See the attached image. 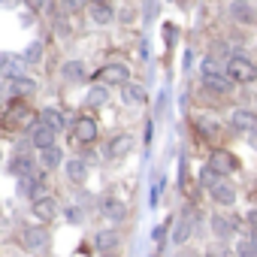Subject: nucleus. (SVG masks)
I'll list each match as a JSON object with an SVG mask.
<instances>
[{"mask_svg": "<svg viewBox=\"0 0 257 257\" xmlns=\"http://www.w3.org/2000/svg\"><path fill=\"white\" fill-rule=\"evenodd\" d=\"M227 76L236 85H254L257 82V64L245 55H230L227 58Z\"/></svg>", "mask_w": 257, "mask_h": 257, "instance_id": "obj_1", "label": "nucleus"}, {"mask_svg": "<svg viewBox=\"0 0 257 257\" xmlns=\"http://www.w3.org/2000/svg\"><path fill=\"white\" fill-rule=\"evenodd\" d=\"M22 245H25L28 251H34V254H49L52 236H49V230H46L43 224H28L25 233H22Z\"/></svg>", "mask_w": 257, "mask_h": 257, "instance_id": "obj_2", "label": "nucleus"}, {"mask_svg": "<svg viewBox=\"0 0 257 257\" xmlns=\"http://www.w3.org/2000/svg\"><path fill=\"white\" fill-rule=\"evenodd\" d=\"M230 127L239 134H254L257 131V112L251 106H236L230 112Z\"/></svg>", "mask_w": 257, "mask_h": 257, "instance_id": "obj_3", "label": "nucleus"}, {"mask_svg": "<svg viewBox=\"0 0 257 257\" xmlns=\"http://www.w3.org/2000/svg\"><path fill=\"white\" fill-rule=\"evenodd\" d=\"M209 200L218 206V209H230V206H236V200H239V191L227 182V179H221L215 188H209Z\"/></svg>", "mask_w": 257, "mask_h": 257, "instance_id": "obj_4", "label": "nucleus"}, {"mask_svg": "<svg viewBox=\"0 0 257 257\" xmlns=\"http://www.w3.org/2000/svg\"><path fill=\"white\" fill-rule=\"evenodd\" d=\"M227 13H230V19L236 25H245V28H254L257 25V7L251 4V0H233Z\"/></svg>", "mask_w": 257, "mask_h": 257, "instance_id": "obj_5", "label": "nucleus"}, {"mask_svg": "<svg viewBox=\"0 0 257 257\" xmlns=\"http://www.w3.org/2000/svg\"><path fill=\"white\" fill-rule=\"evenodd\" d=\"M212 170H218L221 176H233L242 164H239V158L233 155V152H227V149H218V152H212V158L206 161Z\"/></svg>", "mask_w": 257, "mask_h": 257, "instance_id": "obj_6", "label": "nucleus"}, {"mask_svg": "<svg viewBox=\"0 0 257 257\" xmlns=\"http://www.w3.org/2000/svg\"><path fill=\"white\" fill-rule=\"evenodd\" d=\"M97 134H100V127H97V121H94V118L82 115V118H76V121H73V140H76V143L91 146V143L97 140Z\"/></svg>", "mask_w": 257, "mask_h": 257, "instance_id": "obj_7", "label": "nucleus"}, {"mask_svg": "<svg viewBox=\"0 0 257 257\" xmlns=\"http://www.w3.org/2000/svg\"><path fill=\"white\" fill-rule=\"evenodd\" d=\"M209 227H212V233H215L221 242H227L230 236L239 233V221H236V218H227V215H221V212H215V215L209 218Z\"/></svg>", "mask_w": 257, "mask_h": 257, "instance_id": "obj_8", "label": "nucleus"}, {"mask_svg": "<svg viewBox=\"0 0 257 257\" xmlns=\"http://www.w3.org/2000/svg\"><path fill=\"white\" fill-rule=\"evenodd\" d=\"M191 233H194V218H191V209L173 224V233H170V245L173 248H182L188 239H191Z\"/></svg>", "mask_w": 257, "mask_h": 257, "instance_id": "obj_9", "label": "nucleus"}, {"mask_svg": "<svg viewBox=\"0 0 257 257\" xmlns=\"http://www.w3.org/2000/svg\"><path fill=\"white\" fill-rule=\"evenodd\" d=\"M97 79L103 85H127V79H131V70H127V64H106Z\"/></svg>", "mask_w": 257, "mask_h": 257, "instance_id": "obj_10", "label": "nucleus"}, {"mask_svg": "<svg viewBox=\"0 0 257 257\" xmlns=\"http://www.w3.org/2000/svg\"><path fill=\"white\" fill-rule=\"evenodd\" d=\"M55 134H58V131H52V127H49L46 121H40V118L31 124V143H34L40 152L49 149V146H55Z\"/></svg>", "mask_w": 257, "mask_h": 257, "instance_id": "obj_11", "label": "nucleus"}, {"mask_svg": "<svg viewBox=\"0 0 257 257\" xmlns=\"http://www.w3.org/2000/svg\"><path fill=\"white\" fill-rule=\"evenodd\" d=\"M34 215L40 218V224H49V221H55L61 215V206H58L55 197H37L34 200Z\"/></svg>", "mask_w": 257, "mask_h": 257, "instance_id": "obj_12", "label": "nucleus"}, {"mask_svg": "<svg viewBox=\"0 0 257 257\" xmlns=\"http://www.w3.org/2000/svg\"><path fill=\"white\" fill-rule=\"evenodd\" d=\"M100 212H103V218L112 221V224H121V221L127 218V206H124V200H118V197H103V200H100Z\"/></svg>", "mask_w": 257, "mask_h": 257, "instance_id": "obj_13", "label": "nucleus"}, {"mask_svg": "<svg viewBox=\"0 0 257 257\" xmlns=\"http://www.w3.org/2000/svg\"><path fill=\"white\" fill-rule=\"evenodd\" d=\"M37 173V161L31 158V155H16L13 161H10V176H16V179H28V176H34Z\"/></svg>", "mask_w": 257, "mask_h": 257, "instance_id": "obj_14", "label": "nucleus"}, {"mask_svg": "<svg viewBox=\"0 0 257 257\" xmlns=\"http://www.w3.org/2000/svg\"><path fill=\"white\" fill-rule=\"evenodd\" d=\"M203 88L206 91H212V94H230L233 88H236V82L227 76V73H221V76H203Z\"/></svg>", "mask_w": 257, "mask_h": 257, "instance_id": "obj_15", "label": "nucleus"}, {"mask_svg": "<svg viewBox=\"0 0 257 257\" xmlns=\"http://www.w3.org/2000/svg\"><path fill=\"white\" fill-rule=\"evenodd\" d=\"M131 149H134V137L121 134V137H115V140L106 146V158H112V161H118V158H127V155H131Z\"/></svg>", "mask_w": 257, "mask_h": 257, "instance_id": "obj_16", "label": "nucleus"}, {"mask_svg": "<svg viewBox=\"0 0 257 257\" xmlns=\"http://www.w3.org/2000/svg\"><path fill=\"white\" fill-rule=\"evenodd\" d=\"M7 124H10V131H16V124H34V115H31V109H28L22 100H16V103L10 106Z\"/></svg>", "mask_w": 257, "mask_h": 257, "instance_id": "obj_17", "label": "nucleus"}, {"mask_svg": "<svg viewBox=\"0 0 257 257\" xmlns=\"http://www.w3.org/2000/svg\"><path fill=\"white\" fill-rule=\"evenodd\" d=\"M121 100H124L127 106H143V103L149 100V94H146V88H143V85L127 82V85H121Z\"/></svg>", "mask_w": 257, "mask_h": 257, "instance_id": "obj_18", "label": "nucleus"}, {"mask_svg": "<svg viewBox=\"0 0 257 257\" xmlns=\"http://www.w3.org/2000/svg\"><path fill=\"white\" fill-rule=\"evenodd\" d=\"M64 176H67L73 185H82V182L88 179V164H85V161H79V158H73V161H67V164H64Z\"/></svg>", "mask_w": 257, "mask_h": 257, "instance_id": "obj_19", "label": "nucleus"}, {"mask_svg": "<svg viewBox=\"0 0 257 257\" xmlns=\"http://www.w3.org/2000/svg\"><path fill=\"white\" fill-rule=\"evenodd\" d=\"M88 10H91L94 25H112V19H115V10L106 4V0H94V4H91Z\"/></svg>", "mask_w": 257, "mask_h": 257, "instance_id": "obj_20", "label": "nucleus"}, {"mask_svg": "<svg viewBox=\"0 0 257 257\" xmlns=\"http://www.w3.org/2000/svg\"><path fill=\"white\" fill-rule=\"evenodd\" d=\"M118 245H121V236H118L115 230H100V233L94 236V248H97V251H106V254H109V251H115Z\"/></svg>", "mask_w": 257, "mask_h": 257, "instance_id": "obj_21", "label": "nucleus"}, {"mask_svg": "<svg viewBox=\"0 0 257 257\" xmlns=\"http://www.w3.org/2000/svg\"><path fill=\"white\" fill-rule=\"evenodd\" d=\"M221 179H224V176H221L218 170H212L209 164H203V167H200V173H197V185H200V188H206V191H209V188H215Z\"/></svg>", "mask_w": 257, "mask_h": 257, "instance_id": "obj_22", "label": "nucleus"}, {"mask_svg": "<svg viewBox=\"0 0 257 257\" xmlns=\"http://www.w3.org/2000/svg\"><path fill=\"white\" fill-rule=\"evenodd\" d=\"M10 91H13V97H25V94H34L37 91V82L28 79V76H16L10 82Z\"/></svg>", "mask_w": 257, "mask_h": 257, "instance_id": "obj_23", "label": "nucleus"}, {"mask_svg": "<svg viewBox=\"0 0 257 257\" xmlns=\"http://www.w3.org/2000/svg\"><path fill=\"white\" fill-rule=\"evenodd\" d=\"M40 161H43V167H46V170H55V167H61V164H64V152H61L58 146H49V149H43V152H40Z\"/></svg>", "mask_w": 257, "mask_h": 257, "instance_id": "obj_24", "label": "nucleus"}, {"mask_svg": "<svg viewBox=\"0 0 257 257\" xmlns=\"http://www.w3.org/2000/svg\"><path fill=\"white\" fill-rule=\"evenodd\" d=\"M61 76H64L67 82H82V79H85V64H82V61H67V64L61 67Z\"/></svg>", "mask_w": 257, "mask_h": 257, "instance_id": "obj_25", "label": "nucleus"}, {"mask_svg": "<svg viewBox=\"0 0 257 257\" xmlns=\"http://www.w3.org/2000/svg\"><path fill=\"white\" fill-rule=\"evenodd\" d=\"M40 121H46L52 131H58V134L64 131V124H67V121H64V115H61L58 109H43V112H40Z\"/></svg>", "mask_w": 257, "mask_h": 257, "instance_id": "obj_26", "label": "nucleus"}, {"mask_svg": "<svg viewBox=\"0 0 257 257\" xmlns=\"http://www.w3.org/2000/svg\"><path fill=\"white\" fill-rule=\"evenodd\" d=\"M233 254H236V257H257V242H254L251 236H242V239L236 242Z\"/></svg>", "mask_w": 257, "mask_h": 257, "instance_id": "obj_27", "label": "nucleus"}, {"mask_svg": "<svg viewBox=\"0 0 257 257\" xmlns=\"http://www.w3.org/2000/svg\"><path fill=\"white\" fill-rule=\"evenodd\" d=\"M109 100V91H106V85H97V88H91L88 94H85V103L88 106H103Z\"/></svg>", "mask_w": 257, "mask_h": 257, "instance_id": "obj_28", "label": "nucleus"}, {"mask_svg": "<svg viewBox=\"0 0 257 257\" xmlns=\"http://www.w3.org/2000/svg\"><path fill=\"white\" fill-rule=\"evenodd\" d=\"M0 67H4V73H7L10 79H16V76H22L25 58H4V61H0Z\"/></svg>", "mask_w": 257, "mask_h": 257, "instance_id": "obj_29", "label": "nucleus"}, {"mask_svg": "<svg viewBox=\"0 0 257 257\" xmlns=\"http://www.w3.org/2000/svg\"><path fill=\"white\" fill-rule=\"evenodd\" d=\"M64 218L79 227V224H85V209L82 206H64Z\"/></svg>", "mask_w": 257, "mask_h": 257, "instance_id": "obj_30", "label": "nucleus"}, {"mask_svg": "<svg viewBox=\"0 0 257 257\" xmlns=\"http://www.w3.org/2000/svg\"><path fill=\"white\" fill-rule=\"evenodd\" d=\"M197 124H200V131H203L206 137H215L218 127H221L218 121H212V118H206V115H197Z\"/></svg>", "mask_w": 257, "mask_h": 257, "instance_id": "obj_31", "label": "nucleus"}, {"mask_svg": "<svg viewBox=\"0 0 257 257\" xmlns=\"http://www.w3.org/2000/svg\"><path fill=\"white\" fill-rule=\"evenodd\" d=\"M40 58H43V43H31L25 49V64H40Z\"/></svg>", "mask_w": 257, "mask_h": 257, "instance_id": "obj_32", "label": "nucleus"}, {"mask_svg": "<svg viewBox=\"0 0 257 257\" xmlns=\"http://www.w3.org/2000/svg\"><path fill=\"white\" fill-rule=\"evenodd\" d=\"M164 185H167V179H164V176H158V179L152 182V200H149L152 206H158V200H161V194H164Z\"/></svg>", "mask_w": 257, "mask_h": 257, "instance_id": "obj_33", "label": "nucleus"}, {"mask_svg": "<svg viewBox=\"0 0 257 257\" xmlns=\"http://www.w3.org/2000/svg\"><path fill=\"white\" fill-rule=\"evenodd\" d=\"M230 254H233V251H230L224 242H218V245H212V248L206 251V257H230Z\"/></svg>", "mask_w": 257, "mask_h": 257, "instance_id": "obj_34", "label": "nucleus"}, {"mask_svg": "<svg viewBox=\"0 0 257 257\" xmlns=\"http://www.w3.org/2000/svg\"><path fill=\"white\" fill-rule=\"evenodd\" d=\"M245 224H248V233H257V209L245 212Z\"/></svg>", "mask_w": 257, "mask_h": 257, "instance_id": "obj_35", "label": "nucleus"}, {"mask_svg": "<svg viewBox=\"0 0 257 257\" xmlns=\"http://www.w3.org/2000/svg\"><path fill=\"white\" fill-rule=\"evenodd\" d=\"M164 37H167V46H173L176 37H179V28L176 25H164Z\"/></svg>", "mask_w": 257, "mask_h": 257, "instance_id": "obj_36", "label": "nucleus"}, {"mask_svg": "<svg viewBox=\"0 0 257 257\" xmlns=\"http://www.w3.org/2000/svg\"><path fill=\"white\" fill-rule=\"evenodd\" d=\"M170 224H173V218H170L167 224H161V227H155V233H152V239H155V242H164V236H167V230H170Z\"/></svg>", "mask_w": 257, "mask_h": 257, "instance_id": "obj_37", "label": "nucleus"}, {"mask_svg": "<svg viewBox=\"0 0 257 257\" xmlns=\"http://www.w3.org/2000/svg\"><path fill=\"white\" fill-rule=\"evenodd\" d=\"M85 4H88V0H64V7H67L70 13H76V10H82Z\"/></svg>", "mask_w": 257, "mask_h": 257, "instance_id": "obj_38", "label": "nucleus"}, {"mask_svg": "<svg viewBox=\"0 0 257 257\" xmlns=\"http://www.w3.org/2000/svg\"><path fill=\"white\" fill-rule=\"evenodd\" d=\"M22 4V0H0V7H4V10H13V7H19Z\"/></svg>", "mask_w": 257, "mask_h": 257, "instance_id": "obj_39", "label": "nucleus"}, {"mask_svg": "<svg viewBox=\"0 0 257 257\" xmlns=\"http://www.w3.org/2000/svg\"><path fill=\"white\" fill-rule=\"evenodd\" d=\"M28 4H31L34 10H43V7H46V0H28Z\"/></svg>", "mask_w": 257, "mask_h": 257, "instance_id": "obj_40", "label": "nucleus"}, {"mask_svg": "<svg viewBox=\"0 0 257 257\" xmlns=\"http://www.w3.org/2000/svg\"><path fill=\"white\" fill-rule=\"evenodd\" d=\"M248 140H251V146L257 149V131H254V134H248Z\"/></svg>", "mask_w": 257, "mask_h": 257, "instance_id": "obj_41", "label": "nucleus"}, {"mask_svg": "<svg viewBox=\"0 0 257 257\" xmlns=\"http://www.w3.org/2000/svg\"><path fill=\"white\" fill-rule=\"evenodd\" d=\"M248 236H251V239H254V242H257V233H248Z\"/></svg>", "mask_w": 257, "mask_h": 257, "instance_id": "obj_42", "label": "nucleus"}, {"mask_svg": "<svg viewBox=\"0 0 257 257\" xmlns=\"http://www.w3.org/2000/svg\"><path fill=\"white\" fill-rule=\"evenodd\" d=\"M0 115H4V106H0Z\"/></svg>", "mask_w": 257, "mask_h": 257, "instance_id": "obj_43", "label": "nucleus"}, {"mask_svg": "<svg viewBox=\"0 0 257 257\" xmlns=\"http://www.w3.org/2000/svg\"><path fill=\"white\" fill-rule=\"evenodd\" d=\"M91 4H94V0H91Z\"/></svg>", "mask_w": 257, "mask_h": 257, "instance_id": "obj_44", "label": "nucleus"}]
</instances>
